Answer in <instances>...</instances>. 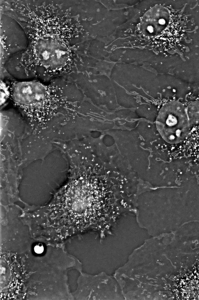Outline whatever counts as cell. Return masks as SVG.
Wrapping results in <instances>:
<instances>
[{
	"mask_svg": "<svg viewBox=\"0 0 199 300\" xmlns=\"http://www.w3.org/2000/svg\"><path fill=\"white\" fill-rule=\"evenodd\" d=\"M157 129L167 142L176 144L183 141L190 129L186 108L181 103L168 102L160 109L156 121Z\"/></svg>",
	"mask_w": 199,
	"mask_h": 300,
	"instance_id": "cell-1",
	"label": "cell"
},
{
	"mask_svg": "<svg viewBox=\"0 0 199 300\" xmlns=\"http://www.w3.org/2000/svg\"><path fill=\"white\" fill-rule=\"evenodd\" d=\"M169 11L160 6L154 7L143 16L139 29L145 37L170 43L175 40L178 34L177 28Z\"/></svg>",
	"mask_w": 199,
	"mask_h": 300,
	"instance_id": "cell-2",
	"label": "cell"
},
{
	"mask_svg": "<svg viewBox=\"0 0 199 300\" xmlns=\"http://www.w3.org/2000/svg\"><path fill=\"white\" fill-rule=\"evenodd\" d=\"M11 92L12 98L18 104L34 108L42 106L47 95L46 87L35 81L16 83L13 85Z\"/></svg>",
	"mask_w": 199,
	"mask_h": 300,
	"instance_id": "cell-3",
	"label": "cell"
},
{
	"mask_svg": "<svg viewBox=\"0 0 199 300\" xmlns=\"http://www.w3.org/2000/svg\"><path fill=\"white\" fill-rule=\"evenodd\" d=\"M44 247L43 246H40L39 245L35 246L34 248V252L37 254H41L44 251Z\"/></svg>",
	"mask_w": 199,
	"mask_h": 300,
	"instance_id": "cell-4",
	"label": "cell"
}]
</instances>
